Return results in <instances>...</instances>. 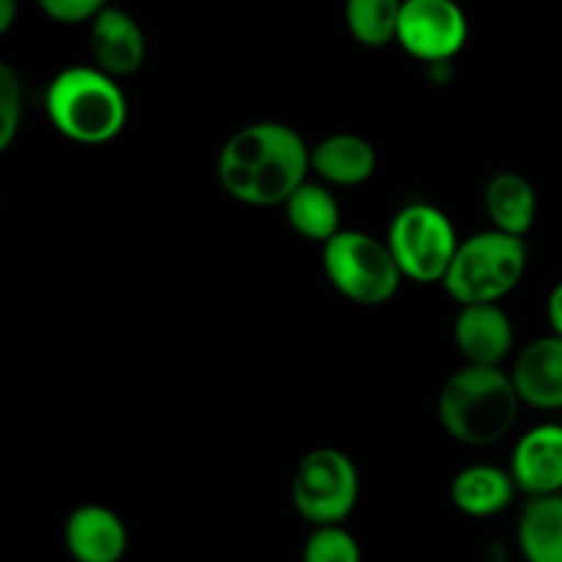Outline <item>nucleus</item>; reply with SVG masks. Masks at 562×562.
Instances as JSON below:
<instances>
[{"instance_id":"obj_9","label":"nucleus","mask_w":562,"mask_h":562,"mask_svg":"<svg viewBox=\"0 0 562 562\" xmlns=\"http://www.w3.org/2000/svg\"><path fill=\"white\" fill-rule=\"evenodd\" d=\"M453 344L467 366L503 368L516 346L514 322L499 305H464L453 322Z\"/></svg>"},{"instance_id":"obj_2","label":"nucleus","mask_w":562,"mask_h":562,"mask_svg":"<svg viewBox=\"0 0 562 562\" xmlns=\"http://www.w3.org/2000/svg\"><path fill=\"white\" fill-rule=\"evenodd\" d=\"M521 398L503 368L464 366L448 376L437 398V415L445 431L461 445L486 448L514 431Z\"/></svg>"},{"instance_id":"obj_22","label":"nucleus","mask_w":562,"mask_h":562,"mask_svg":"<svg viewBox=\"0 0 562 562\" xmlns=\"http://www.w3.org/2000/svg\"><path fill=\"white\" fill-rule=\"evenodd\" d=\"M38 5L44 9V14H49L58 22H86L93 20L97 14H102L108 9V0H38Z\"/></svg>"},{"instance_id":"obj_19","label":"nucleus","mask_w":562,"mask_h":562,"mask_svg":"<svg viewBox=\"0 0 562 562\" xmlns=\"http://www.w3.org/2000/svg\"><path fill=\"white\" fill-rule=\"evenodd\" d=\"M404 0H346V25L366 47H384L398 38Z\"/></svg>"},{"instance_id":"obj_1","label":"nucleus","mask_w":562,"mask_h":562,"mask_svg":"<svg viewBox=\"0 0 562 562\" xmlns=\"http://www.w3.org/2000/svg\"><path fill=\"white\" fill-rule=\"evenodd\" d=\"M311 173V146L280 121H258L228 137L217 159L220 187L247 206H285Z\"/></svg>"},{"instance_id":"obj_4","label":"nucleus","mask_w":562,"mask_h":562,"mask_svg":"<svg viewBox=\"0 0 562 562\" xmlns=\"http://www.w3.org/2000/svg\"><path fill=\"white\" fill-rule=\"evenodd\" d=\"M530 263V250L521 236L503 231H481L461 239L459 252L442 285L461 307L499 305L521 283Z\"/></svg>"},{"instance_id":"obj_24","label":"nucleus","mask_w":562,"mask_h":562,"mask_svg":"<svg viewBox=\"0 0 562 562\" xmlns=\"http://www.w3.org/2000/svg\"><path fill=\"white\" fill-rule=\"evenodd\" d=\"M14 9L16 3L14 0H0V33H5L14 22Z\"/></svg>"},{"instance_id":"obj_6","label":"nucleus","mask_w":562,"mask_h":562,"mask_svg":"<svg viewBox=\"0 0 562 562\" xmlns=\"http://www.w3.org/2000/svg\"><path fill=\"white\" fill-rule=\"evenodd\" d=\"M459 245L450 217L434 203H409L387 228L390 252L401 274L415 283H442Z\"/></svg>"},{"instance_id":"obj_20","label":"nucleus","mask_w":562,"mask_h":562,"mask_svg":"<svg viewBox=\"0 0 562 562\" xmlns=\"http://www.w3.org/2000/svg\"><path fill=\"white\" fill-rule=\"evenodd\" d=\"M302 562H362V549L344 525L313 527L302 547Z\"/></svg>"},{"instance_id":"obj_14","label":"nucleus","mask_w":562,"mask_h":562,"mask_svg":"<svg viewBox=\"0 0 562 562\" xmlns=\"http://www.w3.org/2000/svg\"><path fill=\"white\" fill-rule=\"evenodd\" d=\"M311 170L327 187H360L376 173V148L355 132H335L311 146Z\"/></svg>"},{"instance_id":"obj_18","label":"nucleus","mask_w":562,"mask_h":562,"mask_svg":"<svg viewBox=\"0 0 562 562\" xmlns=\"http://www.w3.org/2000/svg\"><path fill=\"white\" fill-rule=\"evenodd\" d=\"M285 220L302 239L327 245L340 234V203L324 181H305L285 201Z\"/></svg>"},{"instance_id":"obj_13","label":"nucleus","mask_w":562,"mask_h":562,"mask_svg":"<svg viewBox=\"0 0 562 562\" xmlns=\"http://www.w3.org/2000/svg\"><path fill=\"white\" fill-rule=\"evenodd\" d=\"M91 55L110 77H130L146 60V36L124 9L108 5L91 20Z\"/></svg>"},{"instance_id":"obj_5","label":"nucleus","mask_w":562,"mask_h":562,"mask_svg":"<svg viewBox=\"0 0 562 562\" xmlns=\"http://www.w3.org/2000/svg\"><path fill=\"white\" fill-rule=\"evenodd\" d=\"M322 267L333 289L362 307L390 302L404 280L387 239H376L366 231H340L333 236L322 247Z\"/></svg>"},{"instance_id":"obj_15","label":"nucleus","mask_w":562,"mask_h":562,"mask_svg":"<svg viewBox=\"0 0 562 562\" xmlns=\"http://www.w3.org/2000/svg\"><path fill=\"white\" fill-rule=\"evenodd\" d=\"M516 481L510 470H499L492 464H472L461 470L450 483V499L456 508L472 519L497 516L514 503Z\"/></svg>"},{"instance_id":"obj_10","label":"nucleus","mask_w":562,"mask_h":562,"mask_svg":"<svg viewBox=\"0 0 562 562\" xmlns=\"http://www.w3.org/2000/svg\"><path fill=\"white\" fill-rule=\"evenodd\" d=\"M510 475L527 497L562 494V426L541 423L516 442L510 453Z\"/></svg>"},{"instance_id":"obj_16","label":"nucleus","mask_w":562,"mask_h":562,"mask_svg":"<svg viewBox=\"0 0 562 562\" xmlns=\"http://www.w3.org/2000/svg\"><path fill=\"white\" fill-rule=\"evenodd\" d=\"M483 206H486L494 231L525 239L538 217L536 187L516 170H503V173L488 179L486 192H483Z\"/></svg>"},{"instance_id":"obj_3","label":"nucleus","mask_w":562,"mask_h":562,"mask_svg":"<svg viewBox=\"0 0 562 562\" xmlns=\"http://www.w3.org/2000/svg\"><path fill=\"white\" fill-rule=\"evenodd\" d=\"M47 115L58 135L99 146L121 135L130 108L115 77L97 66H69L49 82Z\"/></svg>"},{"instance_id":"obj_17","label":"nucleus","mask_w":562,"mask_h":562,"mask_svg":"<svg viewBox=\"0 0 562 562\" xmlns=\"http://www.w3.org/2000/svg\"><path fill=\"white\" fill-rule=\"evenodd\" d=\"M516 543L527 562H562V494L527 499L516 525Z\"/></svg>"},{"instance_id":"obj_12","label":"nucleus","mask_w":562,"mask_h":562,"mask_svg":"<svg viewBox=\"0 0 562 562\" xmlns=\"http://www.w3.org/2000/svg\"><path fill=\"white\" fill-rule=\"evenodd\" d=\"M510 379L521 404L532 409H562V338L543 335L516 355Z\"/></svg>"},{"instance_id":"obj_7","label":"nucleus","mask_w":562,"mask_h":562,"mask_svg":"<svg viewBox=\"0 0 562 562\" xmlns=\"http://www.w3.org/2000/svg\"><path fill=\"white\" fill-rule=\"evenodd\" d=\"M291 499L307 525H344L360 499V475L355 461L338 448L311 450L296 467Z\"/></svg>"},{"instance_id":"obj_23","label":"nucleus","mask_w":562,"mask_h":562,"mask_svg":"<svg viewBox=\"0 0 562 562\" xmlns=\"http://www.w3.org/2000/svg\"><path fill=\"white\" fill-rule=\"evenodd\" d=\"M547 316H549V324H552V335L562 338V280L554 285L552 294H549Z\"/></svg>"},{"instance_id":"obj_8","label":"nucleus","mask_w":562,"mask_h":562,"mask_svg":"<svg viewBox=\"0 0 562 562\" xmlns=\"http://www.w3.org/2000/svg\"><path fill=\"white\" fill-rule=\"evenodd\" d=\"M398 42L412 58L445 64L467 42V16L456 0H404Z\"/></svg>"},{"instance_id":"obj_11","label":"nucleus","mask_w":562,"mask_h":562,"mask_svg":"<svg viewBox=\"0 0 562 562\" xmlns=\"http://www.w3.org/2000/svg\"><path fill=\"white\" fill-rule=\"evenodd\" d=\"M64 543L75 562H121L130 547V532L108 505L88 503L66 519Z\"/></svg>"},{"instance_id":"obj_21","label":"nucleus","mask_w":562,"mask_h":562,"mask_svg":"<svg viewBox=\"0 0 562 562\" xmlns=\"http://www.w3.org/2000/svg\"><path fill=\"white\" fill-rule=\"evenodd\" d=\"M22 82L9 64L0 66V148L14 143L22 124Z\"/></svg>"}]
</instances>
